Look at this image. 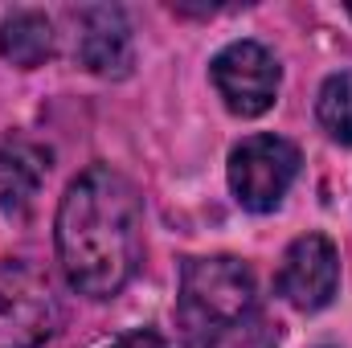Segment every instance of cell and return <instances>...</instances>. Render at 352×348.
Wrapping results in <instances>:
<instances>
[{
    "mask_svg": "<svg viewBox=\"0 0 352 348\" xmlns=\"http://www.w3.org/2000/svg\"><path fill=\"white\" fill-rule=\"evenodd\" d=\"M278 295L295 312H320L340 287V254L324 234H303L287 246L278 266Z\"/></svg>",
    "mask_w": 352,
    "mask_h": 348,
    "instance_id": "6",
    "label": "cell"
},
{
    "mask_svg": "<svg viewBox=\"0 0 352 348\" xmlns=\"http://www.w3.org/2000/svg\"><path fill=\"white\" fill-rule=\"evenodd\" d=\"M111 348H168V345H164V336H156V332H148V328H140V332H131V336H123V340H115Z\"/></svg>",
    "mask_w": 352,
    "mask_h": 348,
    "instance_id": "11",
    "label": "cell"
},
{
    "mask_svg": "<svg viewBox=\"0 0 352 348\" xmlns=\"http://www.w3.org/2000/svg\"><path fill=\"white\" fill-rule=\"evenodd\" d=\"M213 87L226 98V107L242 119H254V115H266L274 107V94H278V62L274 54L258 45V41H234L226 45L213 66Z\"/></svg>",
    "mask_w": 352,
    "mask_h": 348,
    "instance_id": "5",
    "label": "cell"
},
{
    "mask_svg": "<svg viewBox=\"0 0 352 348\" xmlns=\"http://www.w3.org/2000/svg\"><path fill=\"white\" fill-rule=\"evenodd\" d=\"M176 328L184 348H278V328L250 266L230 254L184 262Z\"/></svg>",
    "mask_w": 352,
    "mask_h": 348,
    "instance_id": "2",
    "label": "cell"
},
{
    "mask_svg": "<svg viewBox=\"0 0 352 348\" xmlns=\"http://www.w3.org/2000/svg\"><path fill=\"white\" fill-rule=\"evenodd\" d=\"M58 328V295L29 262H0V348H37Z\"/></svg>",
    "mask_w": 352,
    "mask_h": 348,
    "instance_id": "3",
    "label": "cell"
},
{
    "mask_svg": "<svg viewBox=\"0 0 352 348\" xmlns=\"http://www.w3.org/2000/svg\"><path fill=\"white\" fill-rule=\"evenodd\" d=\"M349 12H352V4H349Z\"/></svg>",
    "mask_w": 352,
    "mask_h": 348,
    "instance_id": "12",
    "label": "cell"
},
{
    "mask_svg": "<svg viewBox=\"0 0 352 348\" xmlns=\"http://www.w3.org/2000/svg\"><path fill=\"white\" fill-rule=\"evenodd\" d=\"M316 115H320L324 131H328L336 144H349L352 148V70L332 74V78L320 87Z\"/></svg>",
    "mask_w": 352,
    "mask_h": 348,
    "instance_id": "10",
    "label": "cell"
},
{
    "mask_svg": "<svg viewBox=\"0 0 352 348\" xmlns=\"http://www.w3.org/2000/svg\"><path fill=\"white\" fill-rule=\"evenodd\" d=\"M50 173V152L29 144V140H12L0 148V209L8 217H25L41 193V180Z\"/></svg>",
    "mask_w": 352,
    "mask_h": 348,
    "instance_id": "8",
    "label": "cell"
},
{
    "mask_svg": "<svg viewBox=\"0 0 352 348\" xmlns=\"http://www.w3.org/2000/svg\"><path fill=\"white\" fill-rule=\"evenodd\" d=\"M78 62L90 74L119 78L131 66V29L119 8L94 4L78 12Z\"/></svg>",
    "mask_w": 352,
    "mask_h": 348,
    "instance_id": "7",
    "label": "cell"
},
{
    "mask_svg": "<svg viewBox=\"0 0 352 348\" xmlns=\"http://www.w3.org/2000/svg\"><path fill=\"white\" fill-rule=\"evenodd\" d=\"M58 259L74 291L119 295L144 254V205L123 173L94 164L70 180L58 205Z\"/></svg>",
    "mask_w": 352,
    "mask_h": 348,
    "instance_id": "1",
    "label": "cell"
},
{
    "mask_svg": "<svg viewBox=\"0 0 352 348\" xmlns=\"http://www.w3.org/2000/svg\"><path fill=\"white\" fill-rule=\"evenodd\" d=\"M299 176V148L283 135H250L230 152V188L242 209L270 213Z\"/></svg>",
    "mask_w": 352,
    "mask_h": 348,
    "instance_id": "4",
    "label": "cell"
},
{
    "mask_svg": "<svg viewBox=\"0 0 352 348\" xmlns=\"http://www.w3.org/2000/svg\"><path fill=\"white\" fill-rule=\"evenodd\" d=\"M0 54L12 66H21V70L41 66L54 54V25H50V17L45 12H33V8L12 12L0 25Z\"/></svg>",
    "mask_w": 352,
    "mask_h": 348,
    "instance_id": "9",
    "label": "cell"
}]
</instances>
